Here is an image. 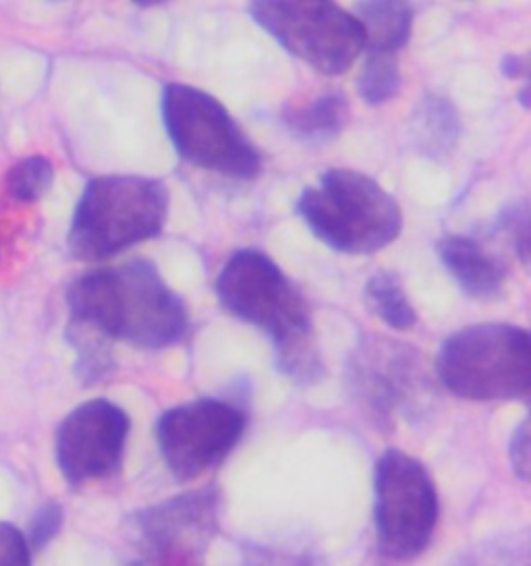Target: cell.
Returning <instances> with one entry per match:
<instances>
[{
  "label": "cell",
  "instance_id": "25",
  "mask_svg": "<svg viewBox=\"0 0 531 566\" xmlns=\"http://www.w3.org/2000/svg\"><path fill=\"white\" fill-rule=\"evenodd\" d=\"M509 457H511L514 475H519L521 480L528 482V478H530V423H528V419H523L514 428Z\"/></svg>",
  "mask_w": 531,
  "mask_h": 566
},
{
  "label": "cell",
  "instance_id": "23",
  "mask_svg": "<svg viewBox=\"0 0 531 566\" xmlns=\"http://www.w3.org/2000/svg\"><path fill=\"white\" fill-rule=\"evenodd\" d=\"M63 527V509L56 502H46L38 509L30 523V533H25V539L32 552L42 549L49 542L56 537V533Z\"/></svg>",
  "mask_w": 531,
  "mask_h": 566
},
{
  "label": "cell",
  "instance_id": "12",
  "mask_svg": "<svg viewBox=\"0 0 531 566\" xmlns=\"http://www.w3.org/2000/svg\"><path fill=\"white\" fill-rule=\"evenodd\" d=\"M353 392L378 423H393L424 388L421 364L414 349L393 340H367L351 359Z\"/></svg>",
  "mask_w": 531,
  "mask_h": 566
},
{
  "label": "cell",
  "instance_id": "18",
  "mask_svg": "<svg viewBox=\"0 0 531 566\" xmlns=\"http://www.w3.org/2000/svg\"><path fill=\"white\" fill-rule=\"evenodd\" d=\"M54 184V165L46 156L33 154L17 160L4 177V187L11 200L35 203L49 196Z\"/></svg>",
  "mask_w": 531,
  "mask_h": 566
},
{
  "label": "cell",
  "instance_id": "9",
  "mask_svg": "<svg viewBox=\"0 0 531 566\" xmlns=\"http://www.w3.org/2000/svg\"><path fill=\"white\" fill-rule=\"evenodd\" d=\"M248 416L222 399L177 405L158 419L156 440L166 469L179 482H194L220 465L241 442Z\"/></svg>",
  "mask_w": 531,
  "mask_h": 566
},
{
  "label": "cell",
  "instance_id": "24",
  "mask_svg": "<svg viewBox=\"0 0 531 566\" xmlns=\"http://www.w3.org/2000/svg\"><path fill=\"white\" fill-rule=\"evenodd\" d=\"M32 554L25 533L0 521V566H32Z\"/></svg>",
  "mask_w": 531,
  "mask_h": 566
},
{
  "label": "cell",
  "instance_id": "28",
  "mask_svg": "<svg viewBox=\"0 0 531 566\" xmlns=\"http://www.w3.org/2000/svg\"><path fill=\"white\" fill-rule=\"evenodd\" d=\"M137 7H156V4H163L166 0H132Z\"/></svg>",
  "mask_w": 531,
  "mask_h": 566
},
{
  "label": "cell",
  "instance_id": "22",
  "mask_svg": "<svg viewBox=\"0 0 531 566\" xmlns=\"http://www.w3.org/2000/svg\"><path fill=\"white\" fill-rule=\"evenodd\" d=\"M461 566H530L528 565V542H514L509 546H483L467 556Z\"/></svg>",
  "mask_w": 531,
  "mask_h": 566
},
{
  "label": "cell",
  "instance_id": "4",
  "mask_svg": "<svg viewBox=\"0 0 531 566\" xmlns=\"http://www.w3.org/2000/svg\"><path fill=\"white\" fill-rule=\"evenodd\" d=\"M298 214L326 248L351 255L388 248L403 229L397 200L376 179L351 168L324 170L299 196Z\"/></svg>",
  "mask_w": 531,
  "mask_h": 566
},
{
  "label": "cell",
  "instance_id": "2",
  "mask_svg": "<svg viewBox=\"0 0 531 566\" xmlns=\"http://www.w3.org/2000/svg\"><path fill=\"white\" fill-rule=\"evenodd\" d=\"M216 295L231 316L270 336L281 374L293 382H320L310 305L282 268L264 251H235L220 268Z\"/></svg>",
  "mask_w": 531,
  "mask_h": 566
},
{
  "label": "cell",
  "instance_id": "11",
  "mask_svg": "<svg viewBox=\"0 0 531 566\" xmlns=\"http://www.w3.org/2000/svg\"><path fill=\"white\" fill-rule=\"evenodd\" d=\"M132 419L108 399L85 400L61 421L54 454L73 488L111 478L123 463Z\"/></svg>",
  "mask_w": 531,
  "mask_h": 566
},
{
  "label": "cell",
  "instance_id": "16",
  "mask_svg": "<svg viewBox=\"0 0 531 566\" xmlns=\"http://www.w3.org/2000/svg\"><path fill=\"white\" fill-rule=\"evenodd\" d=\"M347 120L348 102L339 90L324 92L315 101L284 115L289 132L308 144L331 142L345 129Z\"/></svg>",
  "mask_w": 531,
  "mask_h": 566
},
{
  "label": "cell",
  "instance_id": "13",
  "mask_svg": "<svg viewBox=\"0 0 531 566\" xmlns=\"http://www.w3.org/2000/svg\"><path fill=\"white\" fill-rule=\"evenodd\" d=\"M438 258L467 297L488 301L502 293L507 268L476 239L448 234L438 243Z\"/></svg>",
  "mask_w": 531,
  "mask_h": 566
},
{
  "label": "cell",
  "instance_id": "21",
  "mask_svg": "<svg viewBox=\"0 0 531 566\" xmlns=\"http://www.w3.org/2000/svg\"><path fill=\"white\" fill-rule=\"evenodd\" d=\"M498 227L509 239L514 253L521 258V262H528L530 258V208L528 201H514L498 218Z\"/></svg>",
  "mask_w": 531,
  "mask_h": 566
},
{
  "label": "cell",
  "instance_id": "20",
  "mask_svg": "<svg viewBox=\"0 0 531 566\" xmlns=\"http://www.w3.org/2000/svg\"><path fill=\"white\" fill-rule=\"evenodd\" d=\"M362 101L369 106H381L393 101L400 90V69L395 54L367 52L357 77Z\"/></svg>",
  "mask_w": 531,
  "mask_h": 566
},
{
  "label": "cell",
  "instance_id": "19",
  "mask_svg": "<svg viewBox=\"0 0 531 566\" xmlns=\"http://www.w3.org/2000/svg\"><path fill=\"white\" fill-rule=\"evenodd\" d=\"M66 340L75 350V374L82 384L90 386V384L100 382L111 374L115 364H113L106 338L69 324Z\"/></svg>",
  "mask_w": 531,
  "mask_h": 566
},
{
  "label": "cell",
  "instance_id": "27",
  "mask_svg": "<svg viewBox=\"0 0 531 566\" xmlns=\"http://www.w3.org/2000/svg\"><path fill=\"white\" fill-rule=\"evenodd\" d=\"M500 67L509 80H519V77H525V73H528V61L521 54H509L502 59Z\"/></svg>",
  "mask_w": 531,
  "mask_h": 566
},
{
  "label": "cell",
  "instance_id": "26",
  "mask_svg": "<svg viewBox=\"0 0 531 566\" xmlns=\"http://www.w3.org/2000/svg\"><path fill=\"white\" fill-rule=\"evenodd\" d=\"M248 566H310L303 558L284 554V552H270V549H251L246 554Z\"/></svg>",
  "mask_w": 531,
  "mask_h": 566
},
{
  "label": "cell",
  "instance_id": "14",
  "mask_svg": "<svg viewBox=\"0 0 531 566\" xmlns=\"http://www.w3.org/2000/svg\"><path fill=\"white\" fill-rule=\"evenodd\" d=\"M355 18L364 30L365 51L395 54L414 32L412 0H362Z\"/></svg>",
  "mask_w": 531,
  "mask_h": 566
},
{
  "label": "cell",
  "instance_id": "29",
  "mask_svg": "<svg viewBox=\"0 0 531 566\" xmlns=\"http://www.w3.org/2000/svg\"><path fill=\"white\" fill-rule=\"evenodd\" d=\"M0 255H2V237H0Z\"/></svg>",
  "mask_w": 531,
  "mask_h": 566
},
{
  "label": "cell",
  "instance_id": "6",
  "mask_svg": "<svg viewBox=\"0 0 531 566\" xmlns=\"http://www.w3.org/2000/svg\"><path fill=\"white\" fill-rule=\"evenodd\" d=\"M160 111L173 148L189 165L231 179L260 175V151L212 94L194 85L168 84Z\"/></svg>",
  "mask_w": 531,
  "mask_h": 566
},
{
  "label": "cell",
  "instance_id": "8",
  "mask_svg": "<svg viewBox=\"0 0 531 566\" xmlns=\"http://www.w3.org/2000/svg\"><path fill=\"white\" fill-rule=\"evenodd\" d=\"M440 500L430 471L403 450H386L374 471V518L382 554L409 563L430 546Z\"/></svg>",
  "mask_w": 531,
  "mask_h": 566
},
{
  "label": "cell",
  "instance_id": "3",
  "mask_svg": "<svg viewBox=\"0 0 531 566\" xmlns=\"http://www.w3.org/2000/svg\"><path fill=\"white\" fill-rule=\"evenodd\" d=\"M166 217L168 189L158 179L94 177L73 210L66 245L75 260L104 262L158 237Z\"/></svg>",
  "mask_w": 531,
  "mask_h": 566
},
{
  "label": "cell",
  "instance_id": "5",
  "mask_svg": "<svg viewBox=\"0 0 531 566\" xmlns=\"http://www.w3.org/2000/svg\"><path fill=\"white\" fill-rule=\"evenodd\" d=\"M436 374L457 399H525L531 390L530 333L498 322L461 328L438 350Z\"/></svg>",
  "mask_w": 531,
  "mask_h": 566
},
{
  "label": "cell",
  "instance_id": "10",
  "mask_svg": "<svg viewBox=\"0 0 531 566\" xmlns=\"http://www.w3.org/2000/svg\"><path fill=\"white\" fill-rule=\"evenodd\" d=\"M218 511V492L210 488L144 509L133 518V566H201Z\"/></svg>",
  "mask_w": 531,
  "mask_h": 566
},
{
  "label": "cell",
  "instance_id": "1",
  "mask_svg": "<svg viewBox=\"0 0 531 566\" xmlns=\"http://www.w3.org/2000/svg\"><path fill=\"white\" fill-rule=\"evenodd\" d=\"M69 324L146 350L168 349L189 334L181 297L146 260L98 268L66 291Z\"/></svg>",
  "mask_w": 531,
  "mask_h": 566
},
{
  "label": "cell",
  "instance_id": "17",
  "mask_svg": "<svg viewBox=\"0 0 531 566\" xmlns=\"http://www.w3.org/2000/svg\"><path fill=\"white\" fill-rule=\"evenodd\" d=\"M365 300L372 312L395 331H409L417 324V312L403 284L391 272H378L365 284Z\"/></svg>",
  "mask_w": 531,
  "mask_h": 566
},
{
  "label": "cell",
  "instance_id": "7",
  "mask_svg": "<svg viewBox=\"0 0 531 566\" xmlns=\"http://www.w3.org/2000/svg\"><path fill=\"white\" fill-rule=\"evenodd\" d=\"M249 15L282 49L324 75L345 73L364 51V30L334 0H248Z\"/></svg>",
  "mask_w": 531,
  "mask_h": 566
},
{
  "label": "cell",
  "instance_id": "15",
  "mask_svg": "<svg viewBox=\"0 0 531 566\" xmlns=\"http://www.w3.org/2000/svg\"><path fill=\"white\" fill-rule=\"evenodd\" d=\"M459 135V113L445 96L428 94L417 102L412 115V137L421 156L445 160L457 148Z\"/></svg>",
  "mask_w": 531,
  "mask_h": 566
}]
</instances>
